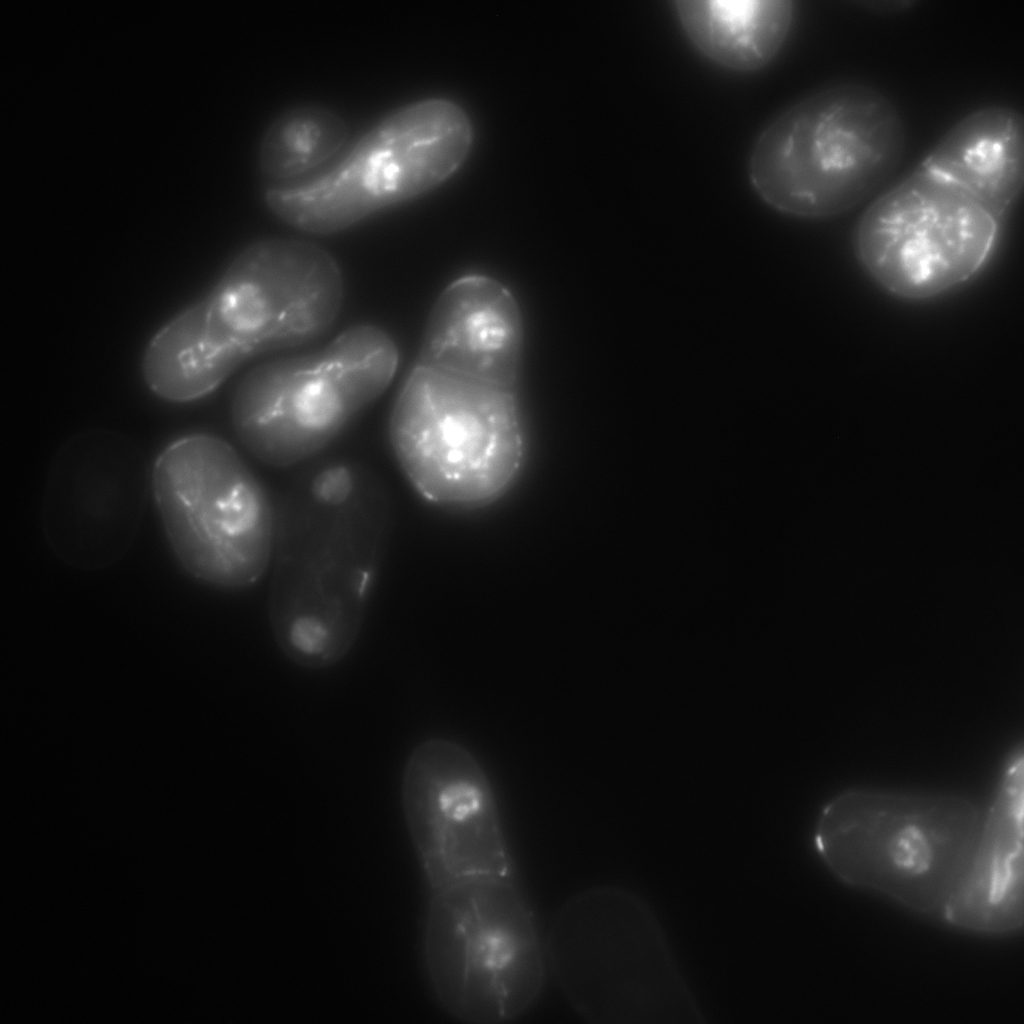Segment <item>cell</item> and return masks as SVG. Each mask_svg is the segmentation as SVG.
<instances>
[{
	"label": "cell",
	"mask_w": 1024,
	"mask_h": 1024,
	"mask_svg": "<svg viewBox=\"0 0 1024 1024\" xmlns=\"http://www.w3.org/2000/svg\"><path fill=\"white\" fill-rule=\"evenodd\" d=\"M981 826L977 809L960 798L849 792L825 808L815 840L842 881L944 914Z\"/></svg>",
	"instance_id": "obj_5"
},
{
	"label": "cell",
	"mask_w": 1024,
	"mask_h": 1024,
	"mask_svg": "<svg viewBox=\"0 0 1024 1024\" xmlns=\"http://www.w3.org/2000/svg\"><path fill=\"white\" fill-rule=\"evenodd\" d=\"M405 822L430 890L476 877H514L493 786L460 743L433 737L409 754L401 777Z\"/></svg>",
	"instance_id": "obj_11"
},
{
	"label": "cell",
	"mask_w": 1024,
	"mask_h": 1024,
	"mask_svg": "<svg viewBox=\"0 0 1024 1024\" xmlns=\"http://www.w3.org/2000/svg\"><path fill=\"white\" fill-rule=\"evenodd\" d=\"M524 350L519 303L497 279L467 274L434 302L416 364L468 380L516 389Z\"/></svg>",
	"instance_id": "obj_13"
},
{
	"label": "cell",
	"mask_w": 1024,
	"mask_h": 1024,
	"mask_svg": "<svg viewBox=\"0 0 1024 1024\" xmlns=\"http://www.w3.org/2000/svg\"><path fill=\"white\" fill-rule=\"evenodd\" d=\"M151 493L169 546L190 576L237 590L269 569L276 508L226 440L195 433L171 442L152 465Z\"/></svg>",
	"instance_id": "obj_8"
},
{
	"label": "cell",
	"mask_w": 1024,
	"mask_h": 1024,
	"mask_svg": "<svg viewBox=\"0 0 1024 1024\" xmlns=\"http://www.w3.org/2000/svg\"><path fill=\"white\" fill-rule=\"evenodd\" d=\"M921 164L1001 219L1023 188V116L1007 105L979 108L955 123Z\"/></svg>",
	"instance_id": "obj_15"
},
{
	"label": "cell",
	"mask_w": 1024,
	"mask_h": 1024,
	"mask_svg": "<svg viewBox=\"0 0 1024 1024\" xmlns=\"http://www.w3.org/2000/svg\"><path fill=\"white\" fill-rule=\"evenodd\" d=\"M341 270L324 248L303 240L253 243L193 303L204 336L228 378L242 363L306 344L337 318Z\"/></svg>",
	"instance_id": "obj_9"
},
{
	"label": "cell",
	"mask_w": 1024,
	"mask_h": 1024,
	"mask_svg": "<svg viewBox=\"0 0 1024 1024\" xmlns=\"http://www.w3.org/2000/svg\"><path fill=\"white\" fill-rule=\"evenodd\" d=\"M152 466L118 433L79 434L58 450L46 481L42 527L52 551L80 569L120 559L132 544L151 492Z\"/></svg>",
	"instance_id": "obj_12"
},
{
	"label": "cell",
	"mask_w": 1024,
	"mask_h": 1024,
	"mask_svg": "<svg viewBox=\"0 0 1024 1024\" xmlns=\"http://www.w3.org/2000/svg\"><path fill=\"white\" fill-rule=\"evenodd\" d=\"M388 437L415 491L453 509L480 508L502 497L528 453L516 389L419 364L397 395Z\"/></svg>",
	"instance_id": "obj_3"
},
{
	"label": "cell",
	"mask_w": 1024,
	"mask_h": 1024,
	"mask_svg": "<svg viewBox=\"0 0 1024 1024\" xmlns=\"http://www.w3.org/2000/svg\"><path fill=\"white\" fill-rule=\"evenodd\" d=\"M398 364L394 339L372 324L347 328L316 352L264 363L234 392L235 434L268 466L307 461L385 392Z\"/></svg>",
	"instance_id": "obj_7"
},
{
	"label": "cell",
	"mask_w": 1024,
	"mask_h": 1024,
	"mask_svg": "<svg viewBox=\"0 0 1024 1024\" xmlns=\"http://www.w3.org/2000/svg\"><path fill=\"white\" fill-rule=\"evenodd\" d=\"M347 121L317 104L291 107L270 122L260 141L261 173L277 184L290 183L336 155L348 139Z\"/></svg>",
	"instance_id": "obj_17"
},
{
	"label": "cell",
	"mask_w": 1024,
	"mask_h": 1024,
	"mask_svg": "<svg viewBox=\"0 0 1024 1024\" xmlns=\"http://www.w3.org/2000/svg\"><path fill=\"white\" fill-rule=\"evenodd\" d=\"M388 514L378 476L342 461L308 475L276 509L268 621L279 650L295 665L329 668L355 645L384 554Z\"/></svg>",
	"instance_id": "obj_1"
},
{
	"label": "cell",
	"mask_w": 1024,
	"mask_h": 1024,
	"mask_svg": "<svg viewBox=\"0 0 1024 1024\" xmlns=\"http://www.w3.org/2000/svg\"><path fill=\"white\" fill-rule=\"evenodd\" d=\"M473 141L461 105L419 99L382 117L325 171L268 187L265 202L298 230L336 233L441 185L464 164Z\"/></svg>",
	"instance_id": "obj_6"
},
{
	"label": "cell",
	"mask_w": 1024,
	"mask_h": 1024,
	"mask_svg": "<svg viewBox=\"0 0 1024 1024\" xmlns=\"http://www.w3.org/2000/svg\"><path fill=\"white\" fill-rule=\"evenodd\" d=\"M905 147L902 116L881 91L857 82L795 100L761 130L748 177L773 210L800 219L843 214L894 172Z\"/></svg>",
	"instance_id": "obj_2"
},
{
	"label": "cell",
	"mask_w": 1024,
	"mask_h": 1024,
	"mask_svg": "<svg viewBox=\"0 0 1024 1024\" xmlns=\"http://www.w3.org/2000/svg\"><path fill=\"white\" fill-rule=\"evenodd\" d=\"M999 221L986 207L920 164L877 197L854 232L865 272L889 294L921 301L969 281L990 259Z\"/></svg>",
	"instance_id": "obj_10"
},
{
	"label": "cell",
	"mask_w": 1024,
	"mask_h": 1024,
	"mask_svg": "<svg viewBox=\"0 0 1024 1024\" xmlns=\"http://www.w3.org/2000/svg\"><path fill=\"white\" fill-rule=\"evenodd\" d=\"M674 10L699 53L737 72L759 70L777 56L795 13L790 0H679Z\"/></svg>",
	"instance_id": "obj_16"
},
{
	"label": "cell",
	"mask_w": 1024,
	"mask_h": 1024,
	"mask_svg": "<svg viewBox=\"0 0 1024 1024\" xmlns=\"http://www.w3.org/2000/svg\"><path fill=\"white\" fill-rule=\"evenodd\" d=\"M423 958L441 1009L469 1024L525 1015L548 972L544 939L514 877L469 878L432 890Z\"/></svg>",
	"instance_id": "obj_4"
},
{
	"label": "cell",
	"mask_w": 1024,
	"mask_h": 1024,
	"mask_svg": "<svg viewBox=\"0 0 1024 1024\" xmlns=\"http://www.w3.org/2000/svg\"><path fill=\"white\" fill-rule=\"evenodd\" d=\"M944 917L981 932H1009L1023 922V762H1009L967 870Z\"/></svg>",
	"instance_id": "obj_14"
}]
</instances>
